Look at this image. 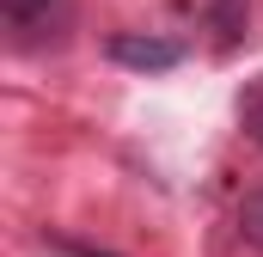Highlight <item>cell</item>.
<instances>
[{
	"label": "cell",
	"instance_id": "cell-5",
	"mask_svg": "<svg viewBox=\"0 0 263 257\" xmlns=\"http://www.w3.org/2000/svg\"><path fill=\"white\" fill-rule=\"evenodd\" d=\"M208 19H214L220 49H227V43H239V31H245V0H208Z\"/></svg>",
	"mask_w": 263,
	"mask_h": 257
},
{
	"label": "cell",
	"instance_id": "cell-1",
	"mask_svg": "<svg viewBox=\"0 0 263 257\" xmlns=\"http://www.w3.org/2000/svg\"><path fill=\"white\" fill-rule=\"evenodd\" d=\"M0 31H6V43L18 56L49 49V43H67L73 0H0Z\"/></svg>",
	"mask_w": 263,
	"mask_h": 257
},
{
	"label": "cell",
	"instance_id": "cell-4",
	"mask_svg": "<svg viewBox=\"0 0 263 257\" xmlns=\"http://www.w3.org/2000/svg\"><path fill=\"white\" fill-rule=\"evenodd\" d=\"M233 111H239V128H245V135L263 147V74L239 86V104H233Z\"/></svg>",
	"mask_w": 263,
	"mask_h": 257
},
{
	"label": "cell",
	"instance_id": "cell-2",
	"mask_svg": "<svg viewBox=\"0 0 263 257\" xmlns=\"http://www.w3.org/2000/svg\"><path fill=\"white\" fill-rule=\"evenodd\" d=\"M104 56L117 67H129V74H165V67L184 62V43L178 37H153V31H110Z\"/></svg>",
	"mask_w": 263,
	"mask_h": 257
},
{
	"label": "cell",
	"instance_id": "cell-3",
	"mask_svg": "<svg viewBox=\"0 0 263 257\" xmlns=\"http://www.w3.org/2000/svg\"><path fill=\"white\" fill-rule=\"evenodd\" d=\"M239 239H245L251 251H263V178L239 196Z\"/></svg>",
	"mask_w": 263,
	"mask_h": 257
},
{
	"label": "cell",
	"instance_id": "cell-6",
	"mask_svg": "<svg viewBox=\"0 0 263 257\" xmlns=\"http://www.w3.org/2000/svg\"><path fill=\"white\" fill-rule=\"evenodd\" d=\"M73 257H110V251H73Z\"/></svg>",
	"mask_w": 263,
	"mask_h": 257
}]
</instances>
